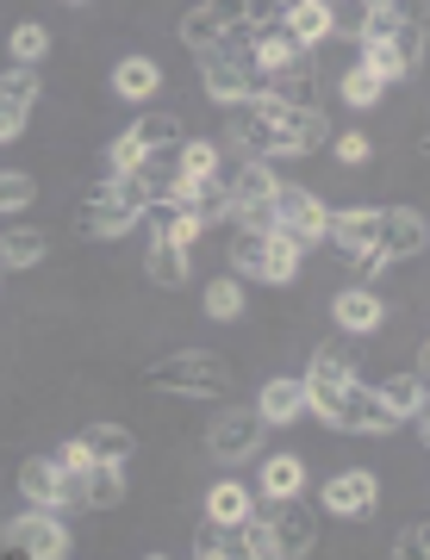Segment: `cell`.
<instances>
[{
	"label": "cell",
	"mask_w": 430,
	"mask_h": 560,
	"mask_svg": "<svg viewBox=\"0 0 430 560\" xmlns=\"http://www.w3.org/2000/svg\"><path fill=\"white\" fill-rule=\"evenodd\" d=\"M143 212H150L143 175H106V180L88 187L82 212H75V231H82V237H125L131 224H143Z\"/></svg>",
	"instance_id": "6da1fadb"
},
{
	"label": "cell",
	"mask_w": 430,
	"mask_h": 560,
	"mask_svg": "<svg viewBox=\"0 0 430 560\" xmlns=\"http://www.w3.org/2000/svg\"><path fill=\"white\" fill-rule=\"evenodd\" d=\"M325 243H330V256L344 261V268H356L369 287L387 280L393 261L381 256V206H344V212H330V219H325Z\"/></svg>",
	"instance_id": "7a4b0ae2"
},
{
	"label": "cell",
	"mask_w": 430,
	"mask_h": 560,
	"mask_svg": "<svg viewBox=\"0 0 430 560\" xmlns=\"http://www.w3.org/2000/svg\"><path fill=\"white\" fill-rule=\"evenodd\" d=\"M225 261L237 280H268V287H293L300 280V261H306V249L293 237H281V231H231L225 243Z\"/></svg>",
	"instance_id": "3957f363"
},
{
	"label": "cell",
	"mask_w": 430,
	"mask_h": 560,
	"mask_svg": "<svg viewBox=\"0 0 430 560\" xmlns=\"http://www.w3.org/2000/svg\"><path fill=\"white\" fill-rule=\"evenodd\" d=\"M194 57H200L206 101L237 106V101H249V94H256V57H249V32H231V38L194 50Z\"/></svg>",
	"instance_id": "277c9868"
},
{
	"label": "cell",
	"mask_w": 430,
	"mask_h": 560,
	"mask_svg": "<svg viewBox=\"0 0 430 560\" xmlns=\"http://www.w3.org/2000/svg\"><path fill=\"white\" fill-rule=\"evenodd\" d=\"M150 386L156 393H182V399H219L231 386V368L219 355H206V349H175L150 368Z\"/></svg>",
	"instance_id": "5b68a950"
},
{
	"label": "cell",
	"mask_w": 430,
	"mask_h": 560,
	"mask_svg": "<svg viewBox=\"0 0 430 560\" xmlns=\"http://www.w3.org/2000/svg\"><path fill=\"white\" fill-rule=\"evenodd\" d=\"M349 381H356V349H349V342L312 349V368L300 374V386H306V418L330 423V411H337V399H344Z\"/></svg>",
	"instance_id": "8992f818"
},
{
	"label": "cell",
	"mask_w": 430,
	"mask_h": 560,
	"mask_svg": "<svg viewBox=\"0 0 430 560\" xmlns=\"http://www.w3.org/2000/svg\"><path fill=\"white\" fill-rule=\"evenodd\" d=\"M0 541L25 560H62L69 555V529H62V511H44V504H25L20 517L0 523Z\"/></svg>",
	"instance_id": "52a82bcc"
},
{
	"label": "cell",
	"mask_w": 430,
	"mask_h": 560,
	"mask_svg": "<svg viewBox=\"0 0 430 560\" xmlns=\"http://www.w3.org/2000/svg\"><path fill=\"white\" fill-rule=\"evenodd\" d=\"M256 25V0H200L194 13H182V44L187 50H206V44L231 38V32H249Z\"/></svg>",
	"instance_id": "ba28073f"
},
{
	"label": "cell",
	"mask_w": 430,
	"mask_h": 560,
	"mask_svg": "<svg viewBox=\"0 0 430 560\" xmlns=\"http://www.w3.org/2000/svg\"><path fill=\"white\" fill-rule=\"evenodd\" d=\"M325 219H330V206L318 200L312 187H293V180H281V187H275V231H281V237H293L300 249L325 243Z\"/></svg>",
	"instance_id": "9c48e42d"
},
{
	"label": "cell",
	"mask_w": 430,
	"mask_h": 560,
	"mask_svg": "<svg viewBox=\"0 0 430 560\" xmlns=\"http://www.w3.org/2000/svg\"><path fill=\"white\" fill-rule=\"evenodd\" d=\"M256 448H263V418L244 411V405H231V411H219V418L206 423V455L219 460V467H244Z\"/></svg>",
	"instance_id": "30bf717a"
},
{
	"label": "cell",
	"mask_w": 430,
	"mask_h": 560,
	"mask_svg": "<svg viewBox=\"0 0 430 560\" xmlns=\"http://www.w3.org/2000/svg\"><path fill=\"white\" fill-rule=\"evenodd\" d=\"M330 430H344V436H387V430H399V418H393L387 405H381V393L356 374V381L344 386L337 411H330Z\"/></svg>",
	"instance_id": "8fae6325"
},
{
	"label": "cell",
	"mask_w": 430,
	"mask_h": 560,
	"mask_svg": "<svg viewBox=\"0 0 430 560\" xmlns=\"http://www.w3.org/2000/svg\"><path fill=\"white\" fill-rule=\"evenodd\" d=\"M268 529H275V555L281 560H306L312 548H318V511H312L300 492H293V499H275Z\"/></svg>",
	"instance_id": "7c38bea8"
},
{
	"label": "cell",
	"mask_w": 430,
	"mask_h": 560,
	"mask_svg": "<svg viewBox=\"0 0 430 560\" xmlns=\"http://www.w3.org/2000/svg\"><path fill=\"white\" fill-rule=\"evenodd\" d=\"M318 499H325L330 517L362 523V517H374V504H381V480H374L369 467H344V474H330V480H325Z\"/></svg>",
	"instance_id": "4fadbf2b"
},
{
	"label": "cell",
	"mask_w": 430,
	"mask_h": 560,
	"mask_svg": "<svg viewBox=\"0 0 430 560\" xmlns=\"http://www.w3.org/2000/svg\"><path fill=\"white\" fill-rule=\"evenodd\" d=\"M44 101V81L38 69H25V62H13L7 75H0V143H13L32 125V106Z\"/></svg>",
	"instance_id": "5bb4252c"
},
{
	"label": "cell",
	"mask_w": 430,
	"mask_h": 560,
	"mask_svg": "<svg viewBox=\"0 0 430 560\" xmlns=\"http://www.w3.org/2000/svg\"><path fill=\"white\" fill-rule=\"evenodd\" d=\"M330 324H337L344 337H374V330L387 324V300H381V287H344V293L330 300Z\"/></svg>",
	"instance_id": "9a60e30c"
},
{
	"label": "cell",
	"mask_w": 430,
	"mask_h": 560,
	"mask_svg": "<svg viewBox=\"0 0 430 560\" xmlns=\"http://www.w3.org/2000/svg\"><path fill=\"white\" fill-rule=\"evenodd\" d=\"M425 243H430V231L411 206H381V256L411 261V256H425Z\"/></svg>",
	"instance_id": "2e32d148"
},
{
	"label": "cell",
	"mask_w": 430,
	"mask_h": 560,
	"mask_svg": "<svg viewBox=\"0 0 430 560\" xmlns=\"http://www.w3.org/2000/svg\"><path fill=\"white\" fill-rule=\"evenodd\" d=\"M249 57H256V75H263V69H287V62H300V57H306V44H293V32H287L281 13H275V20L249 25Z\"/></svg>",
	"instance_id": "e0dca14e"
},
{
	"label": "cell",
	"mask_w": 430,
	"mask_h": 560,
	"mask_svg": "<svg viewBox=\"0 0 430 560\" xmlns=\"http://www.w3.org/2000/svg\"><path fill=\"white\" fill-rule=\"evenodd\" d=\"M256 418L275 423V430L300 423V418H306V386L293 381V374H275V381H263V393H256Z\"/></svg>",
	"instance_id": "ac0fdd59"
},
{
	"label": "cell",
	"mask_w": 430,
	"mask_h": 560,
	"mask_svg": "<svg viewBox=\"0 0 430 560\" xmlns=\"http://www.w3.org/2000/svg\"><path fill=\"white\" fill-rule=\"evenodd\" d=\"M374 393H381V405H387L399 423H425V374L418 368H406V374H387V381H374Z\"/></svg>",
	"instance_id": "d6986e66"
},
{
	"label": "cell",
	"mask_w": 430,
	"mask_h": 560,
	"mask_svg": "<svg viewBox=\"0 0 430 560\" xmlns=\"http://www.w3.org/2000/svg\"><path fill=\"white\" fill-rule=\"evenodd\" d=\"M20 499L44 504V511H62V467H57V455L20 460Z\"/></svg>",
	"instance_id": "ffe728a7"
},
{
	"label": "cell",
	"mask_w": 430,
	"mask_h": 560,
	"mask_svg": "<svg viewBox=\"0 0 430 560\" xmlns=\"http://www.w3.org/2000/svg\"><path fill=\"white\" fill-rule=\"evenodd\" d=\"M225 143L219 138H182L175 143V180H206V175H225Z\"/></svg>",
	"instance_id": "44dd1931"
},
{
	"label": "cell",
	"mask_w": 430,
	"mask_h": 560,
	"mask_svg": "<svg viewBox=\"0 0 430 560\" xmlns=\"http://www.w3.org/2000/svg\"><path fill=\"white\" fill-rule=\"evenodd\" d=\"M143 275H150V287H163V293H175V287H187V275H194V261H187V243H150L143 249Z\"/></svg>",
	"instance_id": "7402d4cb"
},
{
	"label": "cell",
	"mask_w": 430,
	"mask_h": 560,
	"mask_svg": "<svg viewBox=\"0 0 430 560\" xmlns=\"http://www.w3.org/2000/svg\"><path fill=\"white\" fill-rule=\"evenodd\" d=\"M82 499H88V511H113V504H125V460H88Z\"/></svg>",
	"instance_id": "603a6c76"
},
{
	"label": "cell",
	"mask_w": 430,
	"mask_h": 560,
	"mask_svg": "<svg viewBox=\"0 0 430 560\" xmlns=\"http://www.w3.org/2000/svg\"><path fill=\"white\" fill-rule=\"evenodd\" d=\"M194 560H237L244 555V523H219L206 517L200 529H194V548H187Z\"/></svg>",
	"instance_id": "cb8c5ba5"
},
{
	"label": "cell",
	"mask_w": 430,
	"mask_h": 560,
	"mask_svg": "<svg viewBox=\"0 0 430 560\" xmlns=\"http://www.w3.org/2000/svg\"><path fill=\"white\" fill-rule=\"evenodd\" d=\"M156 88H163L156 57H125L119 69H113V94H119V101H156Z\"/></svg>",
	"instance_id": "d4e9b609"
},
{
	"label": "cell",
	"mask_w": 430,
	"mask_h": 560,
	"mask_svg": "<svg viewBox=\"0 0 430 560\" xmlns=\"http://www.w3.org/2000/svg\"><path fill=\"white\" fill-rule=\"evenodd\" d=\"M281 25L293 32V44H306V50H318V44L330 38V7L325 0H300V7H287Z\"/></svg>",
	"instance_id": "484cf974"
},
{
	"label": "cell",
	"mask_w": 430,
	"mask_h": 560,
	"mask_svg": "<svg viewBox=\"0 0 430 560\" xmlns=\"http://www.w3.org/2000/svg\"><path fill=\"white\" fill-rule=\"evenodd\" d=\"M381 94H387V81L374 75V69H362V62H349L344 75H337V101L356 106V113H369V106H381Z\"/></svg>",
	"instance_id": "4316f807"
},
{
	"label": "cell",
	"mask_w": 430,
	"mask_h": 560,
	"mask_svg": "<svg viewBox=\"0 0 430 560\" xmlns=\"http://www.w3.org/2000/svg\"><path fill=\"white\" fill-rule=\"evenodd\" d=\"M306 492V460L300 455H268L263 460V499H293Z\"/></svg>",
	"instance_id": "83f0119b"
},
{
	"label": "cell",
	"mask_w": 430,
	"mask_h": 560,
	"mask_svg": "<svg viewBox=\"0 0 430 560\" xmlns=\"http://www.w3.org/2000/svg\"><path fill=\"white\" fill-rule=\"evenodd\" d=\"M131 138H138L143 150H175V143H182V119L163 113V106H143L138 119H131Z\"/></svg>",
	"instance_id": "f1b7e54d"
},
{
	"label": "cell",
	"mask_w": 430,
	"mask_h": 560,
	"mask_svg": "<svg viewBox=\"0 0 430 560\" xmlns=\"http://www.w3.org/2000/svg\"><path fill=\"white\" fill-rule=\"evenodd\" d=\"M50 256L44 231H0V268H38Z\"/></svg>",
	"instance_id": "f546056e"
},
{
	"label": "cell",
	"mask_w": 430,
	"mask_h": 560,
	"mask_svg": "<svg viewBox=\"0 0 430 560\" xmlns=\"http://www.w3.org/2000/svg\"><path fill=\"white\" fill-rule=\"evenodd\" d=\"M249 511H256V492L237 480H219L212 492H206V517H219V523H244Z\"/></svg>",
	"instance_id": "4dcf8cb0"
},
{
	"label": "cell",
	"mask_w": 430,
	"mask_h": 560,
	"mask_svg": "<svg viewBox=\"0 0 430 560\" xmlns=\"http://www.w3.org/2000/svg\"><path fill=\"white\" fill-rule=\"evenodd\" d=\"M244 280L237 275H219L212 287H206V318H219V324H237L244 318Z\"/></svg>",
	"instance_id": "1f68e13d"
},
{
	"label": "cell",
	"mask_w": 430,
	"mask_h": 560,
	"mask_svg": "<svg viewBox=\"0 0 430 560\" xmlns=\"http://www.w3.org/2000/svg\"><path fill=\"white\" fill-rule=\"evenodd\" d=\"M82 442L94 448V460H131V448H138L125 423H88V430H82Z\"/></svg>",
	"instance_id": "d6a6232c"
},
{
	"label": "cell",
	"mask_w": 430,
	"mask_h": 560,
	"mask_svg": "<svg viewBox=\"0 0 430 560\" xmlns=\"http://www.w3.org/2000/svg\"><path fill=\"white\" fill-rule=\"evenodd\" d=\"M7 50H13V62L38 69V62L50 57V32H44L38 20H20V25H13V38H7Z\"/></svg>",
	"instance_id": "836d02e7"
},
{
	"label": "cell",
	"mask_w": 430,
	"mask_h": 560,
	"mask_svg": "<svg viewBox=\"0 0 430 560\" xmlns=\"http://www.w3.org/2000/svg\"><path fill=\"white\" fill-rule=\"evenodd\" d=\"M32 200H38V180L25 175V168H0V219L25 212Z\"/></svg>",
	"instance_id": "e575fe53"
},
{
	"label": "cell",
	"mask_w": 430,
	"mask_h": 560,
	"mask_svg": "<svg viewBox=\"0 0 430 560\" xmlns=\"http://www.w3.org/2000/svg\"><path fill=\"white\" fill-rule=\"evenodd\" d=\"M330 7V38H362V25H369L374 0H325Z\"/></svg>",
	"instance_id": "d590c367"
},
{
	"label": "cell",
	"mask_w": 430,
	"mask_h": 560,
	"mask_svg": "<svg viewBox=\"0 0 430 560\" xmlns=\"http://www.w3.org/2000/svg\"><path fill=\"white\" fill-rule=\"evenodd\" d=\"M143 156H150V150H143V143L131 138V131H119V138L106 143V175H138Z\"/></svg>",
	"instance_id": "8d00e7d4"
},
{
	"label": "cell",
	"mask_w": 430,
	"mask_h": 560,
	"mask_svg": "<svg viewBox=\"0 0 430 560\" xmlns=\"http://www.w3.org/2000/svg\"><path fill=\"white\" fill-rule=\"evenodd\" d=\"M244 555L249 560H281L275 555V529H268V517H256V511L244 517Z\"/></svg>",
	"instance_id": "74e56055"
},
{
	"label": "cell",
	"mask_w": 430,
	"mask_h": 560,
	"mask_svg": "<svg viewBox=\"0 0 430 560\" xmlns=\"http://www.w3.org/2000/svg\"><path fill=\"white\" fill-rule=\"evenodd\" d=\"M369 156H374L369 131H344V138H337V162H344V168H362Z\"/></svg>",
	"instance_id": "f35d334b"
},
{
	"label": "cell",
	"mask_w": 430,
	"mask_h": 560,
	"mask_svg": "<svg viewBox=\"0 0 430 560\" xmlns=\"http://www.w3.org/2000/svg\"><path fill=\"white\" fill-rule=\"evenodd\" d=\"M425 541H430V523H406L399 541H393V560H418L425 555Z\"/></svg>",
	"instance_id": "ab89813d"
},
{
	"label": "cell",
	"mask_w": 430,
	"mask_h": 560,
	"mask_svg": "<svg viewBox=\"0 0 430 560\" xmlns=\"http://www.w3.org/2000/svg\"><path fill=\"white\" fill-rule=\"evenodd\" d=\"M88 460H94V448H88L82 436H69V442L57 448V467H62V474H88Z\"/></svg>",
	"instance_id": "60d3db41"
},
{
	"label": "cell",
	"mask_w": 430,
	"mask_h": 560,
	"mask_svg": "<svg viewBox=\"0 0 430 560\" xmlns=\"http://www.w3.org/2000/svg\"><path fill=\"white\" fill-rule=\"evenodd\" d=\"M287 7H300V0H275V13H287Z\"/></svg>",
	"instance_id": "b9f144b4"
},
{
	"label": "cell",
	"mask_w": 430,
	"mask_h": 560,
	"mask_svg": "<svg viewBox=\"0 0 430 560\" xmlns=\"http://www.w3.org/2000/svg\"><path fill=\"white\" fill-rule=\"evenodd\" d=\"M62 7H88V0H62Z\"/></svg>",
	"instance_id": "7bdbcfd3"
},
{
	"label": "cell",
	"mask_w": 430,
	"mask_h": 560,
	"mask_svg": "<svg viewBox=\"0 0 430 560\" xmlns=\"http://www.w3.org/2000/svg\"><path fill=\"white\" fill-rule=\"evenodd\" d=\"M0 275H7V268H0Z\"/></svg>",
	"instance_id": "ee69618b"
}]
</instances>
